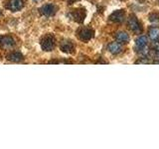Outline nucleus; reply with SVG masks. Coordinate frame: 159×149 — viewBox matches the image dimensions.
Returning <instances> with one entry per match:
<instances>
[{"instance_id":"nucleus-11","label":"nucleus","mask_w":159,"mask_h":149,"mask_svg":"<svg viewBox=\"0 0 159 149\" xmlns=\"http://www.w3.org/2000/svg\"><path fill=\"white\" fill-rule=\"evenodd\" d=\"M116 41L120 44H127L129 42V35L126 32L120 31L116 34Z\"/></svg>"},{"instance_id":"nucleus-8","label":"nucleus","mask_w":159,"mask_h":149,"mask_svg":"<svg viewBox=\"0 0 159 149\" xmlns=\"http://www.w3.org/2000/svg\"><path fill=\"white\" fill-rule=\"evenodd\" d=\"M24 0H9L7 4V8L11 11H19L24 6Z\"/></svg>"},{"instance_id":"nucleus-14","label":"nucleus","mask_w":159,"mask_h":149,"mask_svg":"<svg viewBox=\"0 0 159 149\" xmlns=\"http://www.w3.org/2000/svg\"><path fill=\"white\" fill-rule=\"evenodd\" d=\"M0 43L5 45L7 47H11L15 44V41L12 37L10 36H4V37H0Z\"/></svg>"},{"instance_id":"nucleus-2","label":"nucleus","mask_w":159,"mask_h":149,"mask_svg":"<svg viewBox=\"0 0 159 149\" xmlns=\"http://www.w3.org/2000/svg\"><path fill=\"white\" fill-rule=\"evenodd\" d=\"M77 35L80 40L82 41H89L94 35V31L92 28H89V27H83V28H80L77 32Z\"/></svg>"},{"instance_id":"nucleus-6","label":"nucleus","mask_w":159,"mask_h":149,"mask_svg":"<svg viewBox=\"0 0 159 149\" xmlns=\"http://www.w3.org/2000/svg\"><path fill=\"white\" fill-rule=\"evenodd\" d=\"M60 49L61 51L66 54H72L75 52V45L70 40H64L60 44Z\"/></svg>"},{"instance_id":"nucleus-15","label":"nucleus","mask_w":159,"mask_h":149,"mask_svg":"<svg viewBox=\"0 0 159 149\" xmlns=\"http://www.w3.org/2000/svg\"><path fill=\"white\" fill-rule=\"evenodd\" d=\"M149 21L153 23H158L159 22V13L158 12H153L149 15Z\"/></svg>"},{"instance_id":"nucleus-3","label":"nucleus","mask_w":159,"mask_h":149,"mask_svg":"<svg viewBox=\"0 0 159 149\" xmlns=\"http://www.w3.org/2000/svg\"><path fill=\"white\" fill-rule=\"evenodd\" d=\"M128 27L132 32L136 34L142 33V26L140 22L138 21V19L134 16V15H130L128 18Z\"/></svg>"},{"instance_id":"nucleus-12","label":"nucleus","mask_w":159,"mask_h":149,"mask_svg":"<svg viewBox=\"0 0 159 149\" xmlns=\"http://www.w3.org/2000/svg\"><path fill=\"white\" fill-rule=\"evenodd\" d=\"M148 36L152 41H159V28L151 27L148 31Z\"/></svg>"},{"instance_id":"nucleus-9","label":"nucleus","mask_w":159,"mask_h":149,"mask_svg":"<svg viewBox=\"0 0 159 149\" xmlns=\"http://www.w3.org/2000/svg\"><path fill=\"white\" fill-rule=\"evenodd\" d=\"M107 50L111 52L112 55H117L121 52V46H120V43L118 42H111L108 44L107 46Z\"/></svg>"},{"instance_id":"nucleus-1","label":"nucleus","mask_w":159,"mask_h":149,"mask_svg":"<svg viewBox=\"0 0 159 149\" xmlns=\"http://www.w3.org/2000/svg\"><path fill=\"white\" fill-rule=\"evenodd\" d=\"M40 45H41L42 50H44L45 52H51L56 46V39L52 34H47L44 37H42L41 41H40Z\"/></svg>"},{"instance_id":"nucleus-5","label":"nucleus","mask_w":159,"mask_h":149,"mask_svg":"<svg viewBox=\"0 0 159 149\" xmlns=\"http://www.w3.org/2000/svg\"><path fill=\"white\" fill-rule=\"evenodd\" d=\"M109 21H111L113 23H121L124 18H125V11L123 9H119L116 11L112 12L109 15Z\"/></svg>"},{"instance_id":"nucleus-10","label":"nucleus","mask_w":159,"mask_h":149,"mask_svg":"<svg viewBox=\"0 0 159 149\" xmlns=\"http://www.w3.org/2000/svg\"><path fill=\"white\" fill-rule=\"evenodd\" d=\"M7 59L9 60V61H11V62H21L22 60L24 59L23 57V55L20 53V52H11V53H9L7 55Z\"/></svg>"},{"instance_id":"nucleus-17","label":"nucleus","mask_w":159,"mask_h":149,"mask_svg":"<svg viewBox=\"0 0 159 149\" xmlns=\"http://www.w3.org/2000/svg\"><path fill=\"white\" fill-rule=\"evenodd\" d=\"M0 15H1V11H0Z\"/></svg>"},{"instance_id":"nucleus-4","label":"nucleus","mask_w":159,"mask_h":149,"mask_svg":"<svg viewBox=\"0 0 159 149\" xmlns=\"http://www.w3.org/2000/svg\"><path fill=\"white\" fill-rule=\"evenodd\" d=\"M86 16H87V12L84 8L75 9L70 13V17L78 23H82L84 20V18H86Z\"/></svg>"},{"instance_id":"nucleus-7","label":"nucleus","mask_w":159,"mask_h":149,"mask_svg":"<svg viewBox=\"0 0 159 149\" xmlns=\"http://www.w3.org/2000/svg\"><path fill=\"white\" fill-rule=\"evenodd\" d=\"M40 12L45 16H53L57 12V7L53 4H45L40 8Z\"/></svg>"},{"instance_id":"nucleus-16","label":"nucleus","mask_w":159,"mask_h":149,"mask_svg":"<svg viewBox=\"0 0 159 149\" xmlns=\"http://www.w3.org/2000/svg\"><path fill=\"white\" fill-rule=\"evenodd\" d=\"M75 1H77V0H68L69 4H72V3H74Z\"/></svg>"},{"instance_id":"nucleus-13","label":"nucleus","mask_w":159,"mask_h":149,"mask_svg":"<svg viewBox=\"0 0 159 149\" xmlns=\"http://www.w3.org/2000/svg\"><path fill=\"white\" fill-rule=\"evenodd\" d=\"M135 45H136V47L139 50L144 49L146 45H147V37H145V36H140L139 38H137L136 41H135Z\"/></svg>"}]
</instances>
